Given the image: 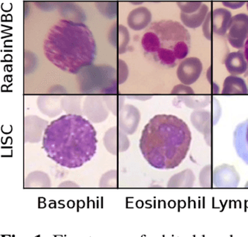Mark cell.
<instances>
[{
  "label": "cell",
  "mask_w": 248,
  "mask_h": 237,
  "mask_svg": "<svg viewBox=\"0 0 248 237\" xmlns=\"http://www.w3.org/2000/svg\"><path fill=\"white\" fill-rule=\"evenodd\" d=\"M96 131L79 115H63L46 127L43 149L53 162L68 169L91 161L97 150Z\"/></svg>",
  "instance_id": "obj_1"
},
{
  "label": "cell",
  "mask_w": 248,
  "mask_h": 237,
  "mask_svg": "<svg viewBox=\"0 0 248 237\" xmlns=\"http://www.w3.org/2000/svg\"><path fill=\"white\" fill-rule=\"evenodd\" d=\"M191 141V131L182 118L174 115H156L143 128L139 148L151 167L170 170L184 161Z\"/></svg>",
  "instance_id": "obj_2"
},
{
  "label": "cell",
  "mask_w": 248,
  "mask_h": 237,
  "mask_svg": "<svg viewBox=\"0 0 248 237\" xmlns=\"http://www.w3.org/2000/svg\"><path fill=\"white\" fill-rule=\"evenodd\" d=\"M44 52L46 59L60 70L77 74L94 62L96 43L88 26L60 20L47 32Z\"/></svg>",
  "instance_id": "obj_3"
},
{
  "label": "cell",
  "mask_w": 248,
  "mask_h": 237,
  "mask_svg": "<svg viewBox=\"0 0 248 237\" xmlns=\"http://www.w3.org/2000/svg\"><path fill=\"white\" fill-rule=\"evenodd\" d=\"M146 56L155 62L173 68L188 55L191 36L179 22L163 20L148 27L141 39Z\"/></svg>",
  "instance_id": "obj_4"
},
{
  "label": "cell",
  "mask_w": 248,
  "mask_h": 237,
  "mask_svg": "<svg viewBox=\"0 0 248 237\" xmlns=\"http://www.w3.org/2000/svg\"><path fill=\"white\" fill-rule=\"evenodd\" d=\"M231 19V13L227 9H216L208 13L202 25V31L205 38L211 40L213 33L219 36L225 35L230 27Z\"/></svg>",
  "instance_id": "obj_5"
},
{
  "label": "cell",
  "mask_w": 248,
  "mask_h": 237,
  "mask_svg": "<svg viewBox=\"0 0 248 237\" xmlns=\"http://www.w3.org/2000/svg\"><path fill=\"white\" fill-rule=\"evenodd\" d=\"M248 37V15L239 14L231 19L227 39L232 47L242 48Z\"/></svg>",
  "instance_id": "obj_6"
},
{
  "label": "cell",
  "mask_w": 248,
  "mask_h": 237,
  "mask_svg": "<svg viewBox=\"0 0 248 237\" xmlns=\"http://www.w3.org/2000/svg\"><path fill=\"white\" fill-rule=\"evenodd\" d=\"M202 72V64L197 58H188L178 65L177 76L185 85H192L199 79Z\"/></svg>",
  "instance_id": "obj_7"
},
{
  "label": "cell",
  "mask_w": 248,
  "mask_h": 237,
  "mask_svg": "<svg viewBox=\"0 0 248 237\" xmlns=\"http://www.w3.org/2000/svg\"><path fill=\"white\" fill-rule=\"evenodd\" d=\"M240 180V175L233 166L222 164L214 170L213 184L217 188H236Z\"/></svg>",
  "instance_id": "obj_8"
},
{
  "label": "cell",
  "mask_w": 248,
  "mask_h": 237,
  "mask_svg": "<svg viewBox=\"0 0 248 237\" xmlns=\"http://www.w3.org/2000/svg\"><path fill=\"white\" fill-rule=\"evenodd\" d=\"M233 146L239 158L248 165V118L236 126L233 132Z\"/></svg>",
  "instance_id": "obj_9"
},
{
  "label": "cell",
  "mask_w": 248,
  "mask_h": 237,
  "mask_svg": "<svg viewBox=\"0 0 248 237\" xmlns=\"http://www.w3.org/2000/svg\"><path fill=\"white\" fill-rule=\"evenodd\" d=\"M224 63L229 73L232 75L244 74L248 70V62L241 51L230 53Z\"/></svg>",
  "instance_id": "obj_10"
},
{
  "label": "cell",
  "mask_w": 248,
  "mask_h": 237,
  "mask_svg": "<svg viewBox=\"0 0 248 237\" xmlns=\"http://www.w3.org/2000/svg\"><path fill=\"white\" fill-rule=\"evenodd\" d=\"M151 20L150 10L142 6L132 10L127 17V24L131 29L140 30L148 26Z\"/></svg>",
  "instance_id": "obj_11"
},
{
  "label": "cell",
  "mask_w": 248,
  "mask_h": 237,
  "mask_svg": "<svg viewBox=\"0 0 248 237\" xmlns=\"http://www.w3.org/2000/svg\"><path fill=\"white\" fill-rule=\"evenodd\" d=\"M248 88L243 78L237 76H228L223 82L222 95H248Z\"/></svg>",
  "instance_id": "obj_12"
},
{
  "label": "cell",
  "mask_w": 248,
  "mask_h": 237,
  "mask_svg": "<svg viewBox=\"0 0 248 237\" xmlns=\"http://www.w3.org/2000/svg\"><path fill=\"white\" fill-rule=\"evenodd\" d=\"M207 5L202 3L200 8L192 14H184L181 13V19L185 26L189 28H197L205 21V17L208 14Z\"/></svg>",
  "instance_id": "obj_13"
},
{
  "label": "cell",
  "mask_w": 248,
  "mask_h": 237,
  "mask_svg": "<svg viewBox=\"0 0 248 237\" xmlns=\"http://www.w3.org/2000/svg\"><path fill=\"white\" fill-rule=\"evenodd\" d=\"M178 6L180 7L182 10V13L184 14H192V13L196 12L200 6L202 4L201 2H178Z\"/></svg>",
  "instance_id": "obj_14"
},
{
  "label": "cell",
  "mask_w": 248,
  "mask_h": 237,
  "mask_svg": "<svg viewBox=\"0 0 248 237\" xmlns=\"http://www.w3.org/2000/svg\"><path fill=\"white\" fill-rule=\"evenodd\" d=\"M244 2H223V4L231 9H238L244 6Z\"/></svg>",
  "instance_id": "obj_15"
},
{
  "label": "cell",
  "mask_w": 248,
  "mask_h": 237,
  "mask_svg": "<svg viewBox=\"0 0 248 237\" xmlns=\"http://www.w3.org/2000/svg\"><path fill=\"white\" fill-rule=\"evenodd\" d=\"M244 57L246 59L247 62L248 64V37L246 43L244 44Z\"/></svg>",
  "instance_id": "obj_16"
},
{
  "label": "cell",
  "mask_w": 248,
  "mask_h": 237,
  "mask_svg": "<svg viewBox=\"0 0 248 237\" xmlns=\"http://www.w3.org/2000/svg\"><path fill=\"white\" fill-rule=\"evenodd\" d=\"M245 187H246V188H248V183H247L246 185H245Z\"/></svg>",
  "instance_id": "obj_17"
},
{
  "label": "cell",
  "mask_w": 248,
  "mask_h": 237,
  "mask_svg": "<svg viewBox=\"0 0 248 237\" xmlns=\"http://www.w3.org/2000/svg\"><path fill=\"white\" fill-rule=\"evenodd\" d=\"M247 7H248V2H247Z\"/></svg>",
  "instance_id": "obj_18"
}]
</instances>
